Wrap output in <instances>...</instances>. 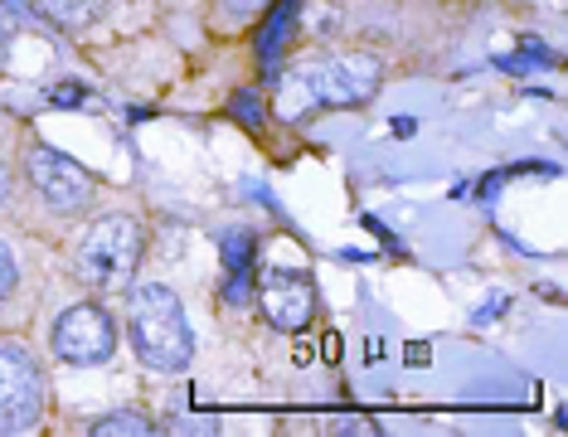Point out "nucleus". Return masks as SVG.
<instances>
[{
    "label": "nucleus",
    "mask_w": 568,
    "mask_h": 437,
    "mask_svg": "<svg viewBox=\"0 0 568 437\" xmlns=\"http://www.w3.org/2000/svg\"><path fill=\"white\" fill-rule=\"evenodd\" d=\"M126 336H132V350L146 369H161V375H180L195 355V331L185 321V306L165 282H146V287H132V302H126Z\"/></svg>",
    "instance_id": "1"
},
{
    "label": "nucleus",
    "mask_w": 568,
    "mask_h": 437,
    "mask_svg": "<svg viewBox=\"0 0 568 437\" xmlns=\"http://www.w3.org/2000/svg\"><path fill=\"white\" fill-rule=\"evenodd\" d=\"M384 83V63L374 54H331L306 63L296 79H287L292 112L312 108H365Z\"/></svg>",
    "instance_id": "2"
},
{
    "label": "nucleus",
    "mask_w": 568,
    "mask_h": 437,
    "mask_svg": "<svg viewBox=\"0 0 568 437\" xmlns=\"http://www.w3.org/2000/svg\"><path fill=\"white\" fill-rule=\"evenodd\" d=\"M141 248H146V228L136 214H102L73 248V273L98 292H118L132 282Z\"/></svg>",
    "instance_id": "3"
},
{
    "label": "nucleus",
    "mask_w": 568,
    "mask_h": 437,
    "mask_svg": "<svg viewBox=\"0 0 568 437\" xmlns=\"http://www.w3.org/2000/svg\"><path fill=\"white\" fill-rule=\"evenodd\" d=\"M44 369L20 341L0 336V433H24L44 418Z\"/></svg>",
    "instance_id": "4"
},
{
    "label": "nucleus",
    "mask_w": 568,
    "mask_h": 437,
    "mask_svg": "<svg viewBox=\"0 0 568 437\" xmlns=\"http://www.w3.org/2000/svg\"><path fill=\"white\" fill-rule=\"evenodd\" d=\"M49 345L63 365H108L118 355V321H112L108 306L98 302H73L69 312H59L54 331H49Z\"/></svg>",
    "instance_id": "5"
},
{
    "label": "nucleus",
    "mask_w": 568,
    "mask_h": 437,
    "mask_svg": "<svg viewBox=\"0 0 568 437\" xmlns=\"http://www.w3.org/2000/svg\"><path fill=\"white\" fill-rule=\"evenodd\" d=\"M24 180H30L34 195L59 214L88 210V204L98 200V180L88 175V165H79L73 156H63V151H54V146L24 151Z\"/></svg>",
    "instance_id": "6"
},
{
    "label": "nucleus",
    "mask_w": 568,
    "mask_h": 437,
    "mask_svg": "<svg viewBox=\"0 0 568 437\" xmlns=\"http://www.w3.org/2000/svg\"><path fill=\"white\" fill-rule=\"evenodd\" d=\"M253 297L273 331H306L316 321V282L302 267H267Z\"/></svg>",
    "instance_id": "7"
},
{
    "label": "nucleus",
    "mask_w": 568,
    "mask_h": 437,
    "mask_svg": "<svg viewBox=\"0 0 568 437\" xmlns=\"http://www.w3.org/2000/svg\"><path fill=\"white\" fill-rule=\"evenodd\" d=\"M296 30H302V0H273V6L263 10V24H257V34H253V54H257V69H263L267 83L282 73V59H287Z\"/></svg>",
    "instance_id": "8"
},
{
    "label": "nucleus",
    "mask_w": 568,
    "mask_h": 437,
    "mask_svg": "<svg viewBox=\"0 0 568 437\" xmlns=\"http://www.w3.org/2000/svg\"><path fill=\"white\" fill-rule=\"evenodd\" d=\"M219 263H224V302L248 306L257 292V234L253 228H224L219 238Z\"/></svg>",
    "instance_id": "9"
},
{
    "label": "nucleus",
    "mask_w": 568,
    "mask_h": 437,
    "mask_svg": "<svg viewBox=\"0 0 568 437\" xmlns=\"http://www.w3.org/2000/svg\"><path fill=\"white\" fill-rule=\"evenodd\" d=\"M30 10L40 20H49L54 30H88V24H98L102 16L112 10V0H30Z\"/></svg>",
    "instance_id": "10"
},
{
    "label": "nucleus",
    "mask_w": 568,
    "mask_h": 437,
    "mask_svg": "<svg viewBox=\"0 0 568 437\" xmlns=\"http://www.w3.org/2000/svg\"><path fill=\"white\" fill-rule=\"evenodd\" d=\"M496 69L500 73H535V69H559V54H554L549 44H539V40H525L515 54H500L496 59Z\"/></svg>",
    "instance_id": "11"
},
{
    "label": "nucleus",
    "mask_w": 568,
    "mask_h": 437,
    "mask_svg": "<svg viewBox=\"0 0 568 437\" xmlns=\"http://www.w3.org/2000/svg\"><path fill=\"white\" fill-rule=\"evenodd\" d=\"M229 118L263 136V126H267V98H263V88H239V93L229 98Z\"/></svg>",
    "instance_id": "12"
},
{
    "label": "nucleus",
    "mask_w": 568,
    "mask_h": 437,
    "mask_svg": "<svg viewBox=\"0 0 568 437\" xmlns=\"http://www.w3.org/2000/svg\"><path fill=\"white\" fill-rule=\"evenodd\" d=\"M44 98H49V108H69V112L93 108V102H88V98H93V88L79 83V79H63V83H54Z\"/></svg>",
    "instance_id": "13"
},
{
    "label": "nucleus",
    "mask_w": 568,
    "mask_h": 437,
    "mask_svg": "<svg viewBox=\"0 0 568 437\" xmlns=\"http://www.w3.org/2000/svg\"><path fill=\"white\" fill-rule=\"evenodd\" d=\"M93 433H151V418L141 414H108L93 423Z\"/></svg>",
    "instance_id": "14"
},
{
    "label": "nucleus",
    "mask_w": 568,
    "mask_h": 437,
    "mask_svg": "<svg viewBox=\"0 0 568 437\" xmlns=\"http://www.w3.org/2000/svg\"><path fill=\"white\" fill-rule=\"evenodd\" d=\"M16 287H20V263H16V253H10V243L0 238V306L10 302Z\"/></svg>",
    "instance_id": "15"
},
{
    "label": "nucleus",
    "mask_w": 568,
    "mask_h": 437,
    "mask_svg": "<svg viewBox=\"0 0 568 437\" xmlns=\"http://www.w3.org/2000/svg\"><path fill=\"white\" fill-rule=\"evenodd\" d=\"M506 306H510V297H506V292H500V297H490L486 306H476V326H486V321H496V316H506Z\"/></svg>",
    "instance_id": "16"
},
{
    "label": "nucleus",
    "mask_w": 568,
    "mask_h": 437,
    "mask_svg": "<svg viewBox=\"0 0 568 437\" xmlns=\"http://www.w3.org/2000/svg\"><path fill=\"white\" fill-rule=\"evenodd\" d=\"M243 195H248V200H257V204H267V210H273V214L282 218V204L273 200V190H267V185H257V180H248V185H243Z\"/></svg>",
    "instance_id": "17"
},
{
    "label": "nucleus",
    "mask_w": 568,
    "mask_h": 437,
    "mask_svg": "<svg viewBox=\"0 0 568 437\" xmlns=\"http://www.w3.org/2000/svg\"><path fill=\"white\" fill-rule=\"evenodd\" d=\"M359 224H365V228H369V234H374V238H379V243H389V248H394V253H404V243H398V238H394V234H389V228H384V224H379V218H374V214H365V218H359Z\"/></svg>",
    "instance_id": "18"
},
{
    "label": "nucleus",
    "mask_w": 568,
    "mask_h": 437,
    "mask_svg": "<svg viewBox=\"0 0 568 437\" xmlns=\"http://www.w3.org/2000/svg\"><path fill=\"white\" fill-rule=\"evenodd\" d=\"M263 6H267V0H229V10H234V16H257Z\"/></svg>",
    "instance_id": "19"
},
{
    "label": "nucleus",
    "mask_w": 568,
    "mask_h": 437,
    "mask_svg": "<svg viewBox=\"0 0 568 437\" xmlns=\"http://www.w3.org/2000/svg\"><path fill=\"white\" fill-rule=\"evenodd\" d=\"M6 59H10V20L0 16V73H6Z\"/></svg>",
    "instance_id": "20"
},
{
    "label": "nucleus",
    "mask_w": 568,
    "mask_h": 437,
    "mask_svg": "<svg viewBox=\"0 0 568 437\" xmlns=\"http://www.w3.org/2000/svg\"><path fill=\"white\" fill-rule=\"evenodd\" d=\"M341 258H345V263H369V253H359V248H341Z\"/></svg>",
    "instance_id": "21"
},
{
    "label": "nucleus",
    "mask_w": 568,
    "mask_h": 437,
    "mask_svg": "<svg viewBox=\"0 0 568 437\" xmlns=\"http://www.w3.org/2000/svg\"><path fill=\"white\" fill-rule=\"evenodd\" d=\"M413 126H418V122H413V118H394V132H398V136H408V132H413Z\"/></svg>",
    "instance_id": "22"
},
{
    "label": "nucleus",
    "mask_w": 568,
    "mask_h": 437,
    "mask_svg": "<svg viewBox=\"0 0 568 437\" xmlns=\"http://www.w3.org/2000/svg\"><path fill=\"white\" fill-rule=\"evenodd\" d=\"M0 6H6V10H16V16H24V10H30V0H0Z\"/></svg>",
    "instance_id": "23"
},
{
    "label": "nucleus",
    "mask_w": 568,
    "mask_h": 437,
    "mask_svg": "<svg viewBox=\"0 0 568 437\" xmlns=\"http://www.w3.org/2000/svg\"><path fill=\"white\" fill-rule=\"evenodd\" d=\"M6 190H10V185H6V171H0V200H6Z\"/></svg>",
    "instance_id": "24"
}]
</instances>
